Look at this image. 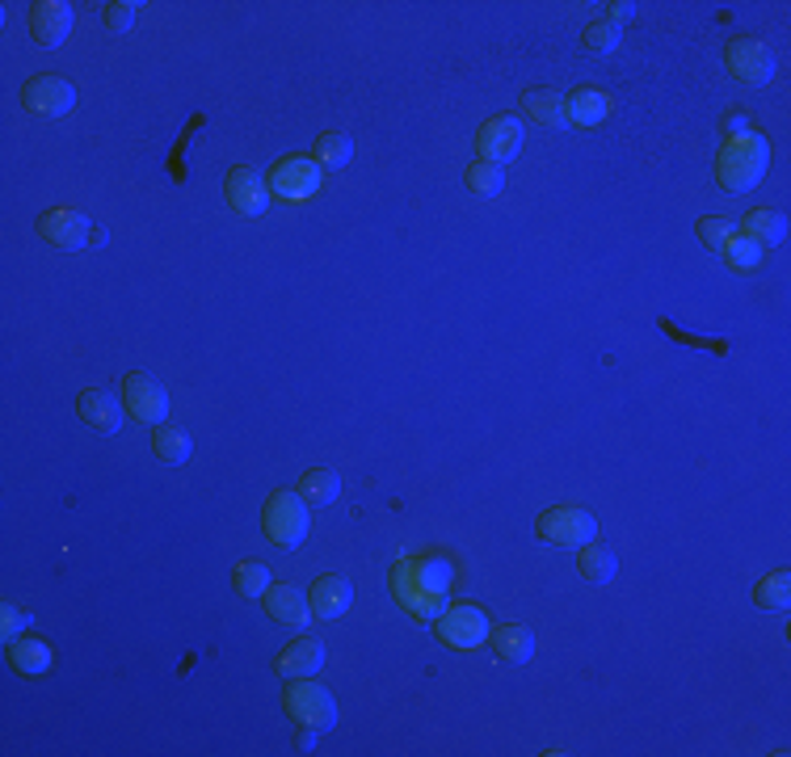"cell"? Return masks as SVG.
Wrapping results in <instances>:
<instances>
[{
  "instance_id": "obj_14",
  "label": "cell",
  "mask_w": 791,
  "mask_h": 757,
  "mask_svg": "<svg viewBox=\"0 0 791 757\" xmlns=\"http://www.w3.org/2000/svg\"><path fill=\"white\" fill-rule=\"evenodd\" d=\"M30 34L39 46H60L72 34V4H64V0L30 4Z\"/></svg>"
},
{
  "instance_id": "obj_8",
  "label": "cell",
  "mask_w": 791,
  "mask_h": 757,
  "mask_svg": "<svg viewBox=\"0 0 791 757\" xmlns=\"http://www.w3.org/2000/svg\"><path fill=\"white\" fill-rule=\"evenodd\" d=\"M724 67L741 85H770L774 81V55L762 39H733L724 46Z\"/></svg>"
},
{
  "instance_id": "obj_26",
  "label": "cell",
  "mask_w": 791,
  "mask_h": 757,
  "mask_svg": "<svg viewBox=\"0 0 791 757\" xmlns=\"http://www.w3.org/2000/svg\"><path fill=\"white\" fill-rule=\"evenodd\" d=\"M753 601L762 610H788L791 606V573H767V577L753 585Z\"/></svg>"
},
{
  "instance_id": "obj_16",
  "label": "cell",
  "mask_w": 791,
  "mask_h": 757,
  "mask_svg": "<svg viewBox=\"0 0 791 757\" xmlns=\"http://www.w3.org/2000/svg\"><path fill=\"white\" fill-rule=\"evenodd\" d=\"M308 601H312V615H320V619H341L350 610V601H354V589L338 573H324V577L312 580Z\"/></svg>"
},
{
  "instance_id": "obj_9",
  "label": "cell",
  "mask_w": 791,
  "mask_h": 757,
  "mask_svg": "<svg viewBox=\"0 0 791 757\" xmlns=\"http://www.w3.org/2000/svg\"><path fill=\"white\" fill-rule=\"evenodd\" d=\"M22 106L39 118H64L76 106V89H72L64 76L43 72V76H30L22 85Z\"/></svg>"
},
{
  "instance_id": "obj_34",
  "label": "cell",
  "mask_w": 791,
  "mask_h": 757,
  "mask_svg": "<svg viewBox=\"0 0 791 757\" xmlns=\"http://www.w3.org/2000/svg\"><path fill=\"white\" fill-rule=\"evenodd\" d=\"M695 232H699L703 245L716 248V253H720V248L728 245L733 236H737V232H733V223H728V220H699V223H695Z\"/></svg>"
},
{
  "instance_id": "obj_21",
  "label": "cell",
  "mask_w": 791,
  "mask_h": 757,
  "mask_svg": "<svg viewBox=\"0 0 791 757\" xmlns=\"http://www.w3.org/2000/svg\"><path fill=\"white\" fill-rule=\"evenodd\" d=\"M737 236L753 241L758 248L783 245V236H788V220H783L779 211H770V206H758V211H749L746 220H741V232H737Z\"/></svg>"
},
{
  "instance_id": "obj_30",
  "label": "cell",
  "mask_w": 791,
  "mask_h": 757,
  "mask_svg": "<svg viewBox=\"0 0 791 757\" xmlns=\"http://www.w3.org/2000/svg\"><path fill=\"white\" fill-rule=\"evenodd\" d=\"M463 181H468V190H472V194H484V199H498L501 190H505V173H501L498 164H484V160L468 164Z\"/></svg>"
},
{
  "instance_id": "obj_37",
  "label": "cell",
  "mask_w": 791,
  "mask_h": 757,
  "mask_svg": "<svg viewBox=\"0 0 791 757\" xmlns=\"http://www.w3.org/2000/svg\"><path fill=\"white\" fill-rule=\"evenodd\" d=\"M607 9H611V22H628V18L640 13V4H628V0H614V4H607Z\"/></svg>"
},
{
  "instance_id": "obj_17",
  "label": "cell",
  "mask_w": 791,
  "mask_h": 757,
  "mask_svg": "<svg viewBox=\"0 0 791 757\" xmlns=\"http://www.w3.org/2000/svg\"><path fill=\"white\" fill-rule=\"evenodd\" d=\"M266 615H270L274 623L282 627H308V619H312V601L303 598L295 585H270L266 589Z\"/></svg>"
},
{
  "instance_id": "obj_6",
  "label": "cell",
  "mask_w": 791,
  "mask_h": 757,
  "mask_svg": "<svg viewBox=\"0 0 791 757\" xmlns=\"http://www.w3.org/2000/svg\"><path fill=\"white\" fill-rule=\"evenodd\" d=\"M489 615L480 610V606H472V601H459V606H447L438 619H434V636L442 640L447 648H455V652H472V648H480L484 640H489Z\"/></svg>"
},
{
  "instance_id": "obj_2",
  "label": "cell",
  "mask_w": 791,
  "mask_h": 757,
  "mask_svg": "<svg viewBox=\"0 0 791 757\" xmlns=\"http://www.w3.org/2000/svg\"><path fill=\"white\" fill-rule=\"evenodd\" d=\"M770 169V143L767 135H733L728 143L720 148V157H716V181H720V190L728 194H746L753 190L758 181L767 178Z\"/></svg>"
},
{
  "instance_id": "obj_15",
  "label": "cell",
  "mask_w": 791,
  "mask_h": 757,
  "mask_svg": "<svg viewBox=\"0 0 791 757\" xmlns=\"http://www.w3.org/2000/svg\"><path fill=\"white\" fill-rule=\"evenodd\" d=\"M76 413H81V422L93 425L97 434H118V429H122V417H127V408L114 401L110 392H101V387H85L81 401H76Z\"/></svg>"
},
{
  "instance_id": "obj_38",
  "label": "cell",
  "mask_w": 791,
  "mask_h": 757,
  "mask_svg": "<svg viewBox=\"0 0 791 757\" xmlns=\"http://www.w3.org/2000/svg\"><path fill=\"white\" fill-rule=\"evenodd\" d=\"M317 749V733L312 728H299V754H312Z\"/></svg>"
},
{
  "instance_id": "obj_32",
  "label": "cell",
  "mask_w": 791,
  "mask_h": 757,
  "mask_svg": "<svg viewBox=\"0 0 791 757\" xmlns=\"http://www.w3.org/2000/svg\"><path fill=\"white\" fill-rule=\"evenodd\" d=\"M720 253H724V262H728L733 269H758V266H762V248L753 245V241H746V236H733V241H728Z\"/></svg>"
},
{
  "instance_id": "obj_18",
  "label": "cell",
  "mask_w": 791,
  "mask_h": 757,
  "mask_svg": "<svg viewBox=\"0 0 791 757\" xmlns=\"http://www.w3.org/2000/svg\"><path fill=\"white\" fill-rule=\"evenodd\" d=\"M324 665V644L317 636H299L278 652V673L282 678H317Z\"/></svg>"
},
{
  "instance_id": "obj_19",
  "label": "cell",
  "mask_w": 791,
  "mask_h": 757,
  "mask_svg": "<svg viewBox=\"0 0 791 757\" xmlns=\"http://www.w3.org/2000/svg\"><path fill=\"white\" fill-rule=\"evenodd\" d=\"M519 106L531 122H539L547 131H560L568 122V102H565V93H556V89H526Z\"/></svg>"
},
{
  "instance_id": "obj_33",
  "label": "cell",
  "mask_w": 791,
  "mask_h": 757,
  "mask_svg": "<svg viewBox=\"0 0 791 757\" xmlns=\"http://www.w3.org/2000/svg\"><path fill=\"white\" fill-rule=\"evenodd\" d=\"M139 18V4L136 0H110L106 4V25H110V34H127Z\"/></svg>"
},
{
  "instance_id": "obj_12",
  "label": "cell",
  "mask_w": 791,
  "mask_h": 757,
  "mask_svg": "<svg viewBox=\"0 0 791 757\" xmlns=\"http://www.w3.org/2000/svg\"><path fill=\"white\" fill-rule=\"evenodd\" d=\"M475 152L484 164H505V160H514L522 152V122L519 118H489L480 131H475Z\"/></svg>"
},
{
  "instance_id": "obj_11",
  "label": "cell",
  "mask_w": 791,
  "mask_h": 757,
  "mask_svg": "<svg viewBox=\"0 0 791 757\" xmlns=\"http://www.w3.org/2000/svg\"><path fill=\"white\" fill-rule=\"evenodd\" d=\"M270 178H261L257 169L249 164H236L224 181V199L232 211H240V215H261L266 206H270Z\"/></svg>"
},
{
  "instance_id": "obj_20",
  "label": "cell",
  "mask_w": 791,
  "mask_h": 757,
  "mask_svg": "<svg viewBox=\"0 0 791 757\" xmlns=\"http://www.w3.org/2000/svg\"><path fill=\"white\" fill-rule=\"evenodd\" d=\"M489 640L501 661H510V665H526L535 657V631L522 623H501L498 631H489Z\"/></svg>"
},
{
  "instance_id": "obj_4",
  "label": "cell",
  "mask_w": 791,
  "mask_h": 757,
  "mask_svg": "<svg viewBox=\"0 0 791 757\" xmlns=\"http://www.w3.org/2000/svg\"><path fill=\"white\" fill-rule=\"evenodd\" d=\"M261 526H266L270 543H278V547H299L308 539V526H312L308 501L295 497L291 489H274L266 497V510H261Z\"/></svg>"
},
{
  "instance_id": "obj_25",
  "label": "cell",
  "mask_w": 791,
  "mask_h": 757,
  "mask_svg": "<svg viewBox=\"0 0 791 757\" xmlns=\"http://www.w3.org/2000/svg\"><path fill=\"white\" fill-rule=\"evenodd\" d=\"M577 568H581V577L594 580V585H607V580H614V573H619V556H614L611 547H602V543L594 539V543L581 547Z\"/></svg>"
},
{
  "instance_id": "obj_10",
  "label": "cell",
  "mask_w": 791,
  "mask_h": 757,
  "mask_svg": "<svg viewBox=\"0 0 791 757\" xmlns=\"http://www.w3.org/2000/svg\"><path fill=\"white\" fill-rule=\"evenodd\" d=\"M122 408H127L136 422L160 425L164 417H169V392H164L160 378L136 371V375L122 378Z\"/></svg>"
},
{
  "instance_id": "obj_22",
  "label": "cell",
  "mask_w": 791,
  "mask_h": 757,
  "mask_svg": "<svg viewBox=\"0 0 791 757\" xmlns=\"http://www.w3.org/2000/svg\"><path fill=\"white\" fill-rule=\"evenodd\" d=\"M568 102V122H577V127H598V122H607L614 110L611 93L602 89H577Z\"/></svg>"
},
{
  "instance_id": "obj_7",
  "label": "cell",
  "mask_w": 791,
  "mask_h": 757,
  "mask_svg": "<svg viewBox=\"0 0 791 757\" xmlns=\"http://www.w3.org/2000/svg\"><path fill=\"white\" fill-rule=\"evenodd\" d=\"M266 178H270V190L278 194V199L303 202V199H312V194L320 190L324 169H320L317 160H308V157H282L270 169V173H266Z\"/></svg>"
},
{
  "instance_id": "obj_27",
  "label": "cell",
  "mask_w": 791,
  "mask_h": 757,
  "mask_svg": "<svg viewBox=\"0 0 791 757\" xmlns=\"http://www.w3.org/2000/svg\"><path fill=\"white\" fill-rule=\"evenodd\" d=\"M232 585H236L240 598H266V589H270V568H266L261 559H245V564H236Z\"/></svg>"
},
{
  "instance_id": "obj_36",
  "label": "cell",
  "mask_w": 791,
  "mask_h": 757,
  "mask_svg": "<svg viewBox=\"0 0 791 757\" xmlns=\"http://www.w3.org/2000/svg\"><path fill=\"white\" fill-rule=\"evenodd\" d=\"M720 131L733 139V135H746L749 131V122H746V114H724L720 118Z\"/></svg>"
},
{
  "instance_id": "obj_13",
  "label": "cell",
  "mask_w": 791,
  "mask_h": 757,
  "mask_svg": "<svg viewBox=\"0 0 791 757\" xmlns=\"http://www.w3.org/2000/svg\"><path fill=\"white\" fill-rule=\"evenodd\" d=\"M39 236L46 245L64 248V253H76V248L89 245V220L72 206H51L39 215Z\"/></svg>"
},
{
  "instance_id": "obj_23",
  "label": "cell",
  "mask_w": 791,
  "mask_h": 757,
  "mask_svg": "<svg viewBox=\"0 0 791 757\" xmlns=\"http://www.w3.org/2000/svg\"><path fill=\"white\" fill-rule=\"evenodd\" d=\"M51 644L46 640H39V636H18V640H9V665L18 669V673H25V678H34V673H46L51 669Z\"/></svg>"
},
{
  "instance_id": "obj_5",
  "label": "cell",
  "mask_w": 791,
  "mask_h": 757,
  "mask_svg": "<svg viewBox=\"0 0 791 757\" xmlns=\"http://www.w3.org/2000/svg\"><path fill=\"white\" fill-rule=\"evenodd\" d=\"M535 531L552 547H586V543L598 539V518L581 510V505H552V510L539 513Z\"/></svg>"
},
{
  "instance_id": "obj_31",
  "label": "cell",
  "mask_w": 791,
  "mask_h": 757,
  "mask_svg": "<svg viewBox=\"0 0 791 757\" xmlns=\"http://www.w3.org/2000/svg\"><path fill=\"white\" fill-rule=\"evenodd\" d=\"M581 43H586L589 55H611L614 46H619V22H611V18L589 22L586 34H581Z\"/></svg>"
},
{
  "instance_id": "obj_1",
  "label": "cell",
  "mask_w": 791,
  "mask_h": 757,
  "mask_svg": "<svg viewBox=\"0 0 791 757\" xmlns=\"http://www.w3.org/2000/svg\"><path fill=\"white\" fill-rule=\"evenodd\" d=\"M455 580V564L438 552H417V556L392 559L387 568V589L396 606L413 615L417 623H434L447 610V589Z\"/></svg>"
},
{
  "instance_id": "obj_3",
  "label": "cell",
  "mask_w": 791,
  "mask_h": 757,
  "mask_svg": "<svg viewBox=\"0 0 791 757\" xmlns=\"http://www.w3.org/2000/svg\"><path fill=\"white\" fill-rule=\"evenodd\" d=\"M282 707H287V715H291L299 728H312V733H329V728L338 724L333 694L324 691L320 682H308V678H287Z\"/></svg>"
},
{
  "instance_id": "obj_29",
  "label": "cell",
  "mask_w": 791,
  "mask_h": 757,
  "mask_svg": "<svg viewBox=\"0 0 791 757\" xmlns=\"http://www.w3.org/2000/svg\"><path fill=\"white\" fill-rule=\"evenodd\" d=\"M350 157H354V143H350V135L345 131H324L317 139L320 169H341V164H350Z\"/></svg>"
},
{
  "instance_id": "obj_24",
  "label": "cell",
  "mask_w": 791,
  "mask_h": 757,
  "mask_svg": "<svg viewBox=\"0 0 791 757\" xmlns=\"http://www.w3.org/2000/svg\"><path fill=\"white\" fill-rule=\"evenodd\" d=\"M152 455H157L160 463L178 468V463H185V459L194 455V443H190V434H185L181 425L160 422L157 429H152Z\"/></svg>"
},
{
  "instance_id": "obj_28",
  "label": "cell",
  "mask_w": 791,
  "mask_h": 757,
  "mask_svg": "<svg viewBox=\"0 0 791 757\" xmlns=\"http://www.w3.org/2000/svg\"><path fill=\"white\" fill-rule=\"evenodd\" d=\"M338 492H341L338 471L317 468V471H308V476L299 480V497H303V501H312V505H329Z\"/></svg>"
},
{
  "instance_id": "obj_35",
  "label": "cell",
  "mask_w": 791,
  "mask_h": 757,
  "mask_svg": "<svg viewBox=\"0 0 791 757\" xmlns=\"http://www.w3.org/2000/svg\"><path fill=\"white\" fill-rule=\"evenodd\" d=\"M25 623H30V610H22L18 601H4V606H0V636H4V644L18 640L25 631Z\"/></svg>"
}]
</instances>
